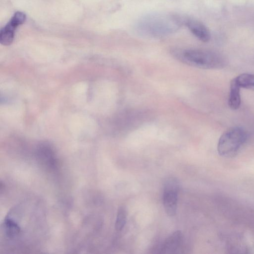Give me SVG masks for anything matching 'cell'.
<instances>
[{"mask_svg":"<svg viewBox=\"0 0 254 254\" xmlns=\"http://www.w3.org/2000/svg\"><path fill=\"white\" fill-rule=\"evenodd\" d=\"M171 53L177 60L194 67L218 69L226 65V61L222 56L210 50L195 48H175L171 50Z\"/></svg>","mask_w":254,"mask_h":254,"instance_id":"6da1fadb","label":"cell"},{"mask_svg":"<svg viewBox=\"0 0 254 254\" xmlns=\"http://www.w3.org/2000/svg\"><path fill=\"white\" fill-rule=\"evenodd\" d=\"M187 18V16L177 14L149 15L141 20L139 28L145 34L161 36L185 25Z\"/></svg>","mask_w":254,"mask_h":254,"instance_id":"7a4b0ae2","label":"cell"},{"mask_svg":"<svg viewBox=\"0 0 254 254\" xmlns=\"http://www.w3.org/2000/svg\"><path fill=\"white\" fill-rule=\"evenodd\" d=\"M247 138V132L242 127H235L228 129L219 139L218 153L227 157L234 156L246 142Z\"/></svg>","mask_w":254,"mask_h":254,"instance_id":"3957f363","label":"cell"},{"mask_svg":"<svg viewBox=\"0 0 254 254\" xmlns=\"http://www.w3.org/2000/svg\"><path fill=\"white\" fill-rule=\"evenodd\" d=\"M179 191V183L177 179L170 178L165 183L163 192V205L166 213L168 216L176 214L178 195Z\"/></svg>","mask_w":254,"mask_h":254,"instance_id":"277c9868","label":"cell"},{"mask_svg":"<svg viewBox=\"0 0 254 254\" xmlns=\"http://www.w3.org/2000/svg\"><path fill=\"white\" fill-rule=\"evenodd\" d=\"M26 18L25 14L21 11H17L13 14L9 22L0 31L1 44L8 46L12 43L15 29L25 22Z\"/></svg>","mask_w":254,"mask_h":254,"instance_id":"5b68a950","label":"cell"},{"mask_svg":"<svg viewBox=\"0 0 254 254\" xmlns=\"http://www.w3.org/2000/svg\"><path fill=\"white\" fill-rule=\"evenodd\" d=\"M185 25L198 40L203 42L210 40L211 35L209 29L200 21L188 17Z\"/></svg>","mask_w":254,"mask_h":254,"instance_id":"8992f818","label":"cell"},{"mask_svg":"<svg viewBox=\"0 0 254 254\" xmlns=\"http://www.w3.org/2000/svg\"><path fill=\"white\" fill-rule=\"evenodd\" d=\"M183 234L180 231H177L170 235L164 242L161 248V253L172 254L181 245Z\"/></svg>","mask_w":254,"mask_h":254,"instance_id":"52a82bcc","label":"cell"},{"mask_svg":"<svg viewBox=\"0 0 254 254\" xmlns=\"http://www.w3.org/2000/svg\"><path fill=\"white\" fill-rule=\"evenodd\" d=\"M240 88L235 78L233 79L230 83L228 100L229 106L232 110H237L240 107L241 104Z\"/></svg>","mask_w":254,"mask_h":254,"instance_id":"ba28073f","label":"cell"},{"mask_svg":"<svg viewBox=\"0 0 254 254\" xmlns=\"http://www.w3.org/2000/svg\"><path fill=\"white\" fill-rule=\"evenodd\" d=\"M235 79L240 87L254 91V74L243 73Z\"/></svg>","mask_w":254,"mask_h":254,"instance_id":"9c48e42d","label":"cell"},{"mask_svg":"<svg viewBox=\"0 0 254 254\" xmlns=\"http://www.w3.org/2000/svg\"><path fill=\"white\" fill-rule=\"evenodd\" d=\"M127 212L125 207L121 206L118 210L115 229L117 231H121L124 228L127 220Z\"/></svg>","mask_w":254,"mask_h":254,"instance_id":"30bf717a","label":"cell"}]
</instances>
